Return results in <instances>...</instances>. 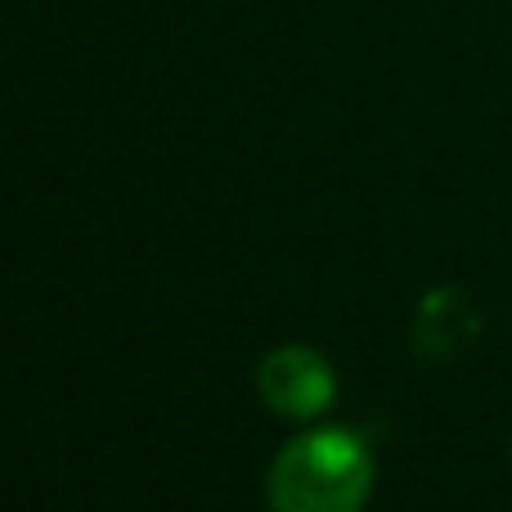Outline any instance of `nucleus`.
Wrapping results in <instances>:
<instances>
[{"instance_id": "f257e3e1", "label": "nucleus", "mask_w": 512, "mask_h": 512, "mask_svg": "<svg viewBox=\"0 0 512 512\" xmlns=\"http://www.w3.org/2000/svg\"><path fill=\"white\" fill-rule=\"evenodd\" d=\"M373 495L369 445L346 427L301 432L270 463V512H360Z\"/></svg>"}, {"instance_id": "f03ea898", "label": "nucleus", "mask_w": 512, "mask_h": 512, "mask_svg": "<svg viewBox=\"0 0 512 512\" xmlns=\"http://www.w3.org/2000/svg\"><path fill=\"white\" fill-rule=\"evenodd\" d=\"M256 391H261V400L279 418L310 423V418L333 409L337 373H333V364L319 351H310V346H274L261 360V369H256Z\"/></svg>"}]
</instances>
